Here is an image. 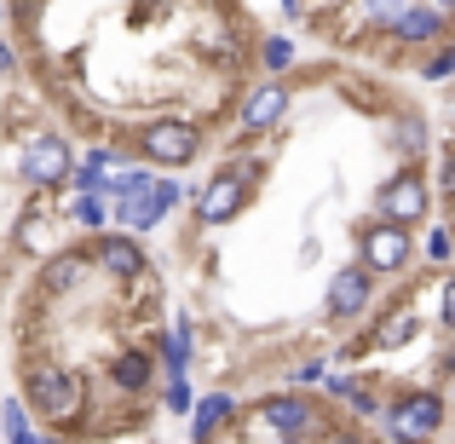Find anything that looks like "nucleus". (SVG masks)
<instances>
[{
	"instance_id": "nucleus-2",
	"label": "nucleus",
	"mask_w": 455,
	"mask_h": 444,
	"mask_svg": "<svg viewBox=\"0 0 455 444\" xmlns=\"http://www.w3.org/2000/svg\"><path fill=\"white\" fill-rule=\"evenodd\" d=\"M23 399L35 404V416L64 422V416L81 410V375H69V369H58V364H35L29 381H23Z\"/></svg>"
},
{
	"instance_id": "nucleus-6",
	"label": "nucleus",
	"mask_w": 455,
	"mask_h": 444,
	"mask_svg": "<svg viewBox=\"0 0 455 444\" xmlns=\"http://www.w3.org/2000/svg\"><path fill=\"white\" fill-rule=\"evenodd\" d=\"M380 220H392V225L427 220V185H421L415 167H403L398 179H387V190H380Z\"/></svg>"
},
{
	"instance_id": "nucleus-21",
	"label": "nucleus",
	"mask_w": 455,
	"mask_h": 444,
	"mask_svg": "<svg viewBox=\"0 0 455 444\" xmlns=\"http://www.w3.org/2000/svg\"><path fill=\"white\" fill-rule=\"evenodd\" d=\"M289 64H294V46L283 41V35H271L266 41V69H289Z\"/></svg>"
},
{
	"instance_id": "nucleus-24",
	"label": "nucleus",
	"mask_w": 455,
	"mask_h": 444,
	"mask_svg": "<svg viewBox=\"0 0 455 444\" xmlns=\"http://www.w3.org/2000/svg\"><path fill=\"white\" fill-rule=\"evenodd\" d=\"M438 311H444V329L455 335V278L444 283V295H438Z\"/></svg>"
},
{
	"instance_id": "nucleus-18",
	"label": "nucleus",
	"mask_w": 455,
	"mask_h": 444,
	"mask_svg": "<svg viewBox=\"0 0 455 444\" xmlns=\"http://www.w3.org/2000/svg\"><path fill=\"white\" fill-rule=\"evenodd\" d=\"M421 76H427V81H450V76H455V41H450V46H438V52L427 58Z\"/></svg>"
},
{
	"instance_id": "nucleus-3",
	"label": "nucleus",
	"mask_w": 455,
	"mask_h": 444,
	"mask_svg": "<svg viewBox=\"0 0 455 444\" xmlns=\"http://www.w3.org/2000/svg\"><path fill=\"white\" fill-rule=\"evenodd\" d=\"M387 427H392V439H403V444H427L444 427V399H438V392H403L387 410Z\"/></svg>"
},
{
	"instance_id": "nucleus-26",
	"label": "nucleus",
	"mask_w": 455,
	"mask_h": 444,
	"mask_svg": "<svg viewBox=\"0 0 455 444\" xmlns=\"http://www.w3.org/2000/svg\"><path fill=\"white\" fill-rule=\"evenodd\" d=\"M12 69H18V52H12V46L0 41V76H12Z\"/></svg>"
},
{
	"instance_id": "nucleus-15",
	"label": "nucleus",
	"mask_w": 455,
	"mask_h": 444,
	"mask_svg": "<svg viewBox=\"0 0 455 444\" xmlns=\"http://www.w3.org/2000/svg\"><path fill=\"white\" fill-rule=\"evenodd\" d=\"M225 416H231V399H225V392H213V399H202L196 410H190V422H196V427H190V433H196V439H208L213 427L225 422Z\"/></svg>"
},
{
	"instance_id": "nucleus-11",
	"label": "nucleus",
	"mask_w": 455,
	"mask_h": 444,
	"mask_svg": "<svg viewBox=\"0 0 455 444\" xmlns=\"http://www.w3.org/2000/svg\"><path fill=\"white\" fill-rule=\"evenodd\" d=\"M283 110H289V87H283V81H266V87L248 93V104H243V127H248V133H266V127H277V122H283Z\"/></svg>"
},
{
	"instance_id": "nucleus-12",
	"label": "nucleus",
	"mask_w": 455,
	"mask_h": 444,
	"mask_svg": "<svg viewBox=\"0 0 455 444\" xmlns=\"http://www.w3.org/2000/svg\"><path fill=\"white\" fill-rule=\"evenodd\" d=\"M444 23H450V18H444L438 6H403L398 18L387 23V29L398 35L403 46H427V41H438V35H444Z\"/></svg>"
},
{
	"instance_id": "nucleus-27",
	"label": "nucleus",
	"mask_w": 455,
	"mask_h": 444,
	"mask_svg": "<svg viewBox=\"0 0 455 444\" xmlns=\"http://www.w3.org/2000/svg\"><path fill=\"white\" fill-rule=\"evenodd\" d=\"M433 6H438V12H444V18H455V0H433Z\"/></svg>"
},
{
	"instance_id": "nucleus-14",
	"label": "nucleus",
	"mask_w": 455,
	"mask_h": 444,
	"mask_svg": "<svg viewBox=\"0 0 455 444\" xmlns=\"http://www.w3.org/2000/svg\"><path fill=\"white\" fill-rule=\"evenodd\" d=\"M150 375H156V369H150V352H122V358L110 364V381H116L122 392H145Z\"/></svg>"
},
{
	"instance_id": "nucleus-9",
	"label": "nucleus",
	"mask_w": 455,
	"mask_h": 444,
	"mask_svg": "<svg viewBox=\"0 0 455 444\" xmlns=\"http://www.w3.org/2000/svg\"><path fill=\"white\" fill-rule=\"evenodd\" d=\"M92 260H99L110 278H139V271H145V248L133 243V231H99L92 237Z\"/></svg>"
},
{
	"instance_id": "nucleus-13",
	"label": "nucleus",
	"mask_w": 455,
	"mask_h": 444,
	"mask_svg": "<svg viewBox=\"0 0 455 444\" xmlns=\"http://www.w3.org/2000/svg\"><path fill=\"white\" fill-rule=\"evenodd\" d=\"M81 271H87V260H81V254H58V260H46V271H41V295H46V300L69 295V289L81 283Z\"/></svg>"
},
{
	"instance_id": "nucleus-22",
	"label": "nucleus",
	"mask_w": 455,
	"mask_h": 444,
	"mask_svg": "<svg viewBox=\"0 0 455 444\" xmlns=\"http://www.w3.org/2000/svg\"><path fill=\"white\" fill-rule=\"evenodd\" d=\"M167 410H190V387H185V375H167Z\"/></svg>"
},
{
	"instance_id": "nucleus-16",
	"label": "nucleus",
	"mask_w": 455,
	"mask_h": 444,
	"mask_svg": "<svg viewBox=\"0 0 455 444\" xmlns=\"http://www.w3.org/2000/svg\"><path fill=\"white\" fill-rule=\"evenodd\" d=\"M392 139H398V150H403V156H421V150H427V122L410 110L398 127H392Z\"/></svg>"
},
{
	"instance_id": "nucleus-23",
	"label": "nucleus",
	"mask_w": 455,
	"mask_h": 444,
	"mask_svg": "<svg viewBox=\"0 0 455 444\" xmlns=\"http://www.w3.org/2000/svg\"><path fill=\"white\" fill-rule=\"evenodd\" d=\"M427 254H433V260H450L455 254V237L450 231H433V237H427Z\"/></svg>"
},
{
	"instance_id": "nucleus-8",
	"label": "nucleus",
	"mask_w": 455,
	"mask_h": 444,
	"mask_svg": "<svg viewBox=\"0 0 455 444\" xmlns=\"http://www.w3.org/2000/svg\"><path fill=\"white\" fill-rule=\"evenodd\" d=\"M243 202H248V174H243V167H225V174H213L208 190L196 197V214L208 225H220V220H231Z\"/></svg>"
},
{
	"instance_id": "nucleus-20",
	"label": "nucleus",
	"mask_w": 455,
	"mask_h": 444,
	"mask_svg": "<svg viewBox=\"0 0 455 444\" xmlns=\"http://www.w3.org/2000/svg\"><path fill=\"white\" fill-rule=\"evenodd\" d=\"M403 6H410V0H363V18H369V23H392Z\"/></svg>"
},
{
	"instance_id": "nucleus-19",
	"label": "nucleus",
	"mask_w": 455,
	"mask_h": 444,
	"mask_svg": "<svg viewBox=\"0 0 455 444\" xmlns=\"http://www.w3.org/2000/svg\"><path fill=\"white\" fill-rule=\"evenodd\" d=\"M69 214H76L81 225H104V202L92 197V190H81V197H76V208H69Z\"/></svg>"
},
{
	"instance_id": "nucleus-29",
	"label": "nucleus",
	"mask_w": 455,
	"mask_h": 444,
	"mask_svg": "<svg viewBox=\"0 0 455 444\" xmlns=\"http://www.w3.org/2000/svg\"><path fill=\"white\" fill-rule=\"evenodd\" d=\"M0 23H6V0H0Z\"/></svg>"
},
{
	"instance_id": "nucleus-5",
	"label": "nucleus",
	"mask_w": 455,
	"mask_h": 444,
	"mask_svg": "<svg viewBox=\"0 0 455 444\" xmlns=\"http://www.w3.org/2000/svg\"><path fill=\"white\" fill-rule=\"evenodd\" d=\"M69 167H76V156H69V145H64L58 133L29 139V150H23V174H29V185H41V190L64 185V179H69Z\"/></svg>"
},
{
	"instance_id": "nucleus-17",
	"label": "nucleus",
	"mask_w": 455,
	"mask_h": 444,
	"mask_svg": "<svg viewBox=\"0 0 455 444\" xmlns=\"http://www.w3.org/2000/svg\"><path fill=\"white\" fill-rule=\"evenodd\" d=\"M410 335H415V318H410V311H392V318L380 323L375 341H380V346H398V341H410Z\"/></svg>"
},
{
	"instance_id": "nucleus-1",
	"label": "nucleus",
	"mask_w": 455,
	"mask_h": 444,
	"mask_svg": "<svg viewBox=\"0 0 455 444\" xmlns=\"http://www.w3.org/2000/svg\"><path fill=\"white\" fill-rule=\"evenodd\" d=\"M415 260V243H410V225H392V220H375L363 225L357 237V266L369 278H387V271H403Z\"/></svg>"
},
{
	"instance_id": "nucleus-25",
	"label": "nucleus",
	"mask_w": 455,
	"mask_h": 444,
	"mask_svg": "<svg viewBox=\"0 0 455 444\" xmlns=\"http://www.w3.org/2000/svg\"><path fill=\"white\" fill-rule=\"evenodd\" d=\"M438 185H444V197L455 202V150L444 156V174H438Z\"/></svg>"
},
{
	"instance_id": "nucleus-4",
	"label": "nucleus",
	"mask_w": 455,
	"mask_h": 444,
	"mask_svg": "<svg viewBox=\"0 0 455 444\" xmlns=\"http://www.w3.org/2000/svg\"><path fill=\"white\" fill-rule=\"evenodd\" d=\"M139 156H150V162L162 167H185L202 156V133L190 122H150L145 133H139Z\"/></svg>"
},
{
	"instance_id": "nucleus-7",
	"label": "nucleus",
	"mask_w": 455,
	"mask_h": 444,
	"mask_svg": "<svg viewBox=\"0 0 455 444\" xmlns=\"http://www.w3.org/2000/svg\"><path fill=\"white\" fill-rule=\"evenodd\" d=\"M369 300H375V278H369L363 266H346V271H334V283H329V318H340V323H352V318H363L369 311Z\"/></svg>"
},
{
	"instance_id": "nucleus-28",
	"label": "nucleus",
	"mask_w": 455,
	"mask_h": 444,
	"mask_svg": "<svg viewBox=\"0 0 455 444\" xmlns=\"http://www.w3.org/2000/svg\"><path fill=\"white\" fill-rule=\"evenodd\" d=\"M334 444H363V433H340V439H334Z\"/></svg>"
},
{
	"instance_id": "nucleus-10",
	"label": "nucleus",
	"mask_w": 455,
	"mask_h": 444,
	"mask_svg": "<svg viewBox=\"0 0 455 444\" xmlns=\"http://www.w3.org/2000/svg\"><path fill=\"white\" fill-rule=\"evenodd\" d=\"M259 422L266 427H277L283 439H300V433H311L317 427V410H311L306 399H294V392H283V399H259Z\"/></svg>"
}]
</instances>
